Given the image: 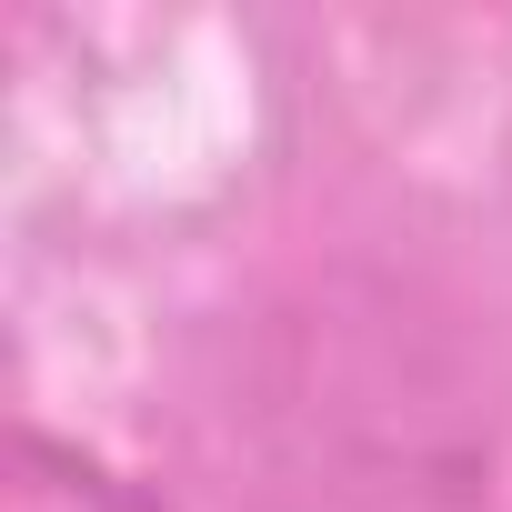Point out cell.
<instances>
[{
  "mask_svg": "<svg viewBox=\"0 0 512 512\" xmlns=\"http://www.w3.org/2000/svg\"><path fill=\"white\" fill-rule=\"evenodd\" d=\"M0 512H161L141 482H121L111 462L51 442V432H11V462H0Z\"/></svg>",
  "mask_w": 512,
  "mask_h": 512,
  "instance_id": "1",
  "label": "cell"
}]
</instances>
